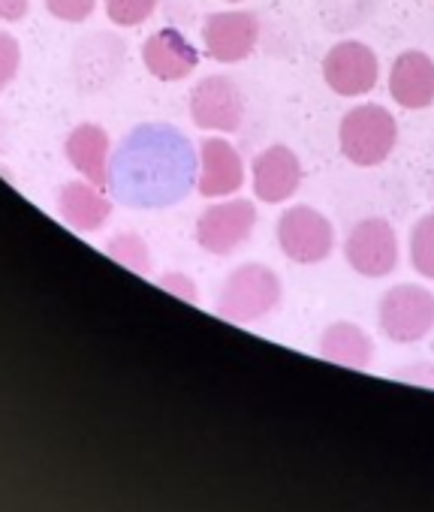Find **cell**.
<instances>
[{"label":"cell","mask_w":434,"mask_h":512,"mask_svg":"<svg viewBox=\"0 0 434 512\" xmlns=\"http://www.w3.org/2000/svg\"><path fill=\"white\" fill-rule=\"evenodd\" d=\"M380 332L392 344H416L434 332V293L419 284L392 287L377 305Z\"/></svg>","instance_id":"obj_4"},{"label":"cell","mask_w":434,"mask_h":512,"mask_svg":"<svg viewBox=\"0 0 434 512\" xmlns=\"http://www.w3.org/2000/svg\"><path fill=\"white\" fill-rule=\"evenodd\" d=\"M254 196L266 205H281L302 184V163L287 145H272L254 157Z\"/></svg>","instance_id":"obj_12"},{"label":"cell","mask_w":434,"mask_h":512,"mask_svg":"<svg viewBox=\"0 0 434 512\" xmlns=\"http://www.w3.org/2000/svg\"><path fill=\"white\" fill-rule=\"evenodd\" d=\"M193 166V148L178 130L145 124L121 142L109 184L124 205L163 208L190 190Z\"/></svg>","instance_id":"obj_1"},{"label":"cell","mask_w":434,"mask_h":512,"mask_svg":"<svg viewBox=\"0 0 434 512\" xmlns=\"http://www.w3.org/2000/svg\"><path fill=\"white\" fill-rule=\"evenodd\" d=\"M157 4L160 0H106V16L118 28H136L154 16Z\"/></svg>","instance_id":"obj_20"},{"label":"cell","mask_w":434,"mask_h":512,"mask_svg":"<svg viewBox=\"0 0 434 512\" xmlns=\"http://www.w3.org/2000/svg\"><path fill=\"white\" fill-rule=\"evenodd\" d=\"M19 64H22V46H19V40L0 31V91H4L16 79Z\"/></svg>","instance_id":"obj_21"},{"label":"cell","mask_w":434,"mask_h":512,"mask_svg":"<svg viewBox=\"0 0 434 512\" xmlns=\"http://www.w3.org/2000/svg\"><path fill=\"white\" fill-rule=\"evenodd\" d=\"M320 356L326 362L362 371L374 359V341L365 329H359L353 323H332L320 335Z\"/></svg>","instance_id":"obj_17"},{"label":"cell","mask_w":434,"mask_h":512,"mask_svg":"<svg viewBox=\"0 0 434 512\" xmlns=\"http://www.w3.org/2000/svg\"><path fill=\"white\" fill-rule=\"evenodd\" d=\"M389 94L401 109H428L434 103V61L425 52H401L389 70Z\"/></svg>","instance_id":"obj_14"},{"label":"cell","mask_w":434,"mask_h":512,"mask_svg":"<svg viewBox=\"0 0 434 512\" xmlns=\"http://www.w3.org/2000/svg\"><path fill=\"white\" fill-rule=\"evenodd\" d=\"M67 160L73 163L76 172H82L85 181H91L94 187L106 190L109 187V136L103 127L97 124H79L70 136H67Z\"/></svg>","instance_id":"obj_15"},{"label":"cell","mask_w":434,"mask_h":512,"mask_svg":"<svg viewBox=\"0 0 434 512\" xmlns=\"http://www.w3.org/2000/svg\"><path fill=\"white\" fill-rule=\"evenodd\" d=\"M163 290H169L172 296H178V299H184V302H196L199 299V293H196V284L187 278V275H181V272H172V275H163L160 281H157Z\"/></svg>","instance_id":"obj_23"},{"label":"cell","mask_w":434,"mask_h":512,"mask_svg":"<svg viewBox=\"0 0 434 512\" xmlns=\"http://www.w3.org/2000/svg\"><path fill=\"white\" fill-rule=\"evenodd\" d=\"M410 263L422 278L434 281V211L410 229Z\"/></svg>","instance_id":"obj_19"},{"label":"cell","mask_w":434,"mask_h":512,"mask_svg":"<svg viewBox=\"0 0 434 512\" xmlns=\"http://www.w3.org/2000/svg\"><path fill=\"white\" fill-rule=\"evenodd\" d=\"M31 0H0V22H19L28 16Z\"/></svg>","instance_id":"obj_24"},{"label":"cell","mask_w":434,"mask_h":512,"mask_svg":"<svg viewBox=\"0 0 434 512\" xmlns=\"http://www.w3.org/2000/svg\"><path fill=\"white\" fill-rule=\"evenodd\" d=\"M344 256L356 275L362 278H386L398 266V235L389 220L368 217L359 220L344 241Z\"/></svg>","instance_id":"obj_7"},{"label":"cell","mask_w":434,"mask_h":512,"mask_svg":"<svg viewBox=\"0 0 434 512\" xmlns=\"http://www.w3.org/2000/svg\"><path fill=\"white\" fill-rule=\"evenodd\" d=\"M142 64L160 82H181V79H187L196 70L199 52L193 49V43L181 31L163 28V31H157V34H151L145 40Z\"/></svg>","instance_id":"obj_13"},{"label":"cell","mask_w":434,"mask_h":512,"mask_svg":"<svg viewBox=\"0 0 434 512\" xmlns=\"http://www.w3.org/2000/svg\"><path fill=\"white\" fill-rule=\"evenodd\" d=\"M257 226V205L251 199H227L208 205L196 220V244L211 256L236 253Z\"/></svg>","instance_id":"obj_6"},{"label":"cell","mask_w":434,"mask_h":512,"mask_svg":"<svg viewBox=\"0 0 434 512\" xmlns=\"http://www.w3.org/2000/svg\"><path fill=\"white\" fill-rule=\"evenodd\" d=\"M97 7V0H46V10L61 19V22H70V25H79L85 22Z\"/></svg>","instance_id":"obj_22"},{"label":"cell","mask_w":434,"mask_h":512,"mask_svg":"<svg viewBox=\"0 0 434 512\" xmlns=\"http://www.w3.org/2000/svg\"><path fill=\"white\" fill-rule=\"evenodd\" d=\"M278 244L290 263L317 266L335 250V229L326 214L311 205H293L278 217Z\"/></svg>","instance_id":"obj_5"},{"label":"cell","mask_w":434,"mask_h":512,"mask_svg":"<svg viewBox=\"0 0 434 512\" xmlns=\"http://www.w3.org/2000/svg\"><path fill=\"white\" fill-rule=\"evenodd\" d=\"M284 287L281 278L260 266V263H245L233 269L221 287V296L214 302V311L230 323H257L269 317L281 305Z\"/></svg>","instance_id":"obj_2"},{"label":"cell","mask_w":434,"mask_h":512,"mask_svg":"<svg viewBox=\"0 0 434 512\" xmlns=\"http://www.w3.org/2000/svg\"><path fill=\"white\" fill-rule=\"evenodd\" d=\"M58 211L76 232H97L112 217V199L91 181H70L58 193Z\"/></svg>","instance_id":"obj_16"},{"label":"cell","mask_w":434,"mask_h":512,"mask_svg":"<svg viewBox=\"0 0 434 512\" xmlns=\"http://www.w3.org/2000/svg\"><path fill=\"white\" fill-rule=\"evenodd\" d=\"M398 142V124L392 112L377 103H362L341 118L338 145L353 166H380Z\"/></svg>","instance_id":"obj_3"},{"label":"cell","mask_w":434,"mask_h":512,"mask_svg":"<svg viewBox=\"0 0 434 512\" xmlns=\"http://www.w3.org/2000/svg\"><path fill=\"white\" fill-rule=\"evenodd\" d=\"M245 184V160L239 148L227 139L208 136L199 142V178L196 190L205 199L233 196Z\"/></svg>","instance_id":"obj_11"},{"label":"cell","mask_w":434,"mask_h":512,"mask_svg":"<svg viewBox=\"0 0 434 512\" xmlns=\"http://www.w3.org/2000/svg\"><path fill=\"white\" fill-rule=\"evenodd\" d=\"M260 40V19L248 10L211 13L202 25V46L217 64H239L254 55Z\"/></svg>","instance_id":"obj_10"},{"label":"cell","mask_w":434,"mask_h":512,"mask_svg":"<svg viewBox=\"0 0 434 512\" xmlns=\"http://www.w3.org/2000/svg\"><path fill=\"white\" fill-rule=\"evenodd\" d=\"M230 4H242V0H230Z\"/></svg>","instance_id":"obj_25"},{"label":"cell","mask_w":434,"mask_h":512,"mask_svg":"<svg viewBox=\"0 0 434 512\" xmlns=\"http://www.w3.org/2000/svg\"><path fill=\"white\" fill-rule=\"evenodd\" d=\"M190 118L199 130L236 133L245 121V91L230 76H205L190 94Z\"/></svg>","instance_id":"obj_8"},{"label":"cell","mask_w":434,"mask_h":512,"mask_svg":"<svg viewBox=\"0 0 434 512\" xmlns=\"http://www.w3.org/2000/svg\"><path fill=\"white\" fill-rule=\"evenodd\" d=\"M323 79L338 97H362L374 91L380 79V61L371 46L359 40H344L326 52Z\"/></svg>","instance_id":"obj_9"},{"label":"cell","mask_w":434,"mask_h":512,"mask_svg":"<svg viewBox=\"0 0 434 512\" xmlns=\"http://www.w3.org/2000/svg\"><path fill=\"white\" fill-rule=\"evenodd\" d=\"M106 253L112 256L115 263L127 266L136 275H148L151 272V253L142 235L136 232H118L106 241Z\"/></svg>","instance_id":"obj_18"}]
</instances>
